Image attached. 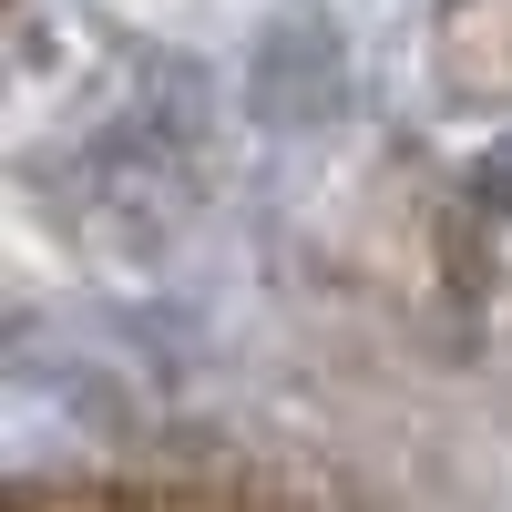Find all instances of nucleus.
<instances>
[{
	"label": "nucleus",
	"mask_w": 512,
	"mask_h": 512,
	"mask_svg": "<svg viewBox=\"0 0 512 512\" xmlns=\"http://www.w3.org/2000/svg\"><path fill=\"white\" fill-rule=\"evenodd\" d=\"M113 11H123V21H175L185 0H113Z\"/></svg>",
	"instance_id": "f03ea898"
},
{
	"label": "nucleus",
	"mask_w": 512,
	"mask_h": 512,
	"mask_svg": "<svg viewBox=\"0 0 512 512\" xmlns=\"http://www.w3.org/2000/svg\"><path fill=\"white\" fill-rule=\"evenodd\" d=\"M441 62L472 103H512V0H461L441 21Z\"/></svg>",
	"instance_id": "f257e3e1"
}]
</instances>
